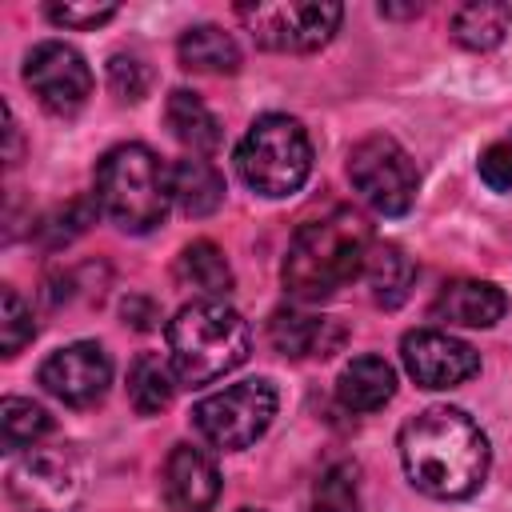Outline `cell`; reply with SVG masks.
Listing matches in <instances>:
<instances>
[{"mask_svg": "<svg viewBox=\"0 0 512 512\" xmlns=\"http://www.w3.org/2000/svg\"><path fill=\"white\" fill-rule=\"evenodd\" d=\"M400 460L408 480L432 500H464L488 476V436L480 424L448 404L416 412L400 428Z\"/></svg>", "mask_w": 512, "mask_h": 512, "instance_id": "1", "label": "cell"}, {"mask_svg": "<svg viewBox=\"0 0 512 512\" xmlns=\"http://www.w3.org/2000/svg\"><path fill=\"white\" fill-rule=\"evenodd\" d=\"M372 236L352 208H332L296 228L284 256V288L296 300H328L336 288L364 272Z\"/></svg>", "mask_w": 512, "mask_h": 512, "instance_id": "2", "label": "cell"}, {"mask_svg": "<svg viewBox=\"0 0 512 512\" xmlns=\"http://www.w3.org/2000/svg\"><path fill=\"white\" fill-rule=\"evenodd\" d=\"M252 332L224 300H192L168 320V360L176 380L208 384L248 360Z\"/></svg>", "mask_w": 512, "mask_h": 512, "instance_id": "3", "label": "cell"}, {"mask_svg": "<svg viewBox=\"0 0 512 512\" xmlns=\"http://www.w3.org/2000/svg\"><path fill=\"white\" fill-rule=\"evenodd\" d=\"M96 204L120 232H152L172 204V168L144 144H116L96 164Z\"/></svg>", "mask_w": 512, "mask_h": 512, "instance_id": "4", "label": "cell"}, {"mask_svg": "<svg viewBox=\"0 0 512 512\" xmlns=\"http://www.w3.org/2000/svg\"><path fill=\"white\" fill-rule=\"evenodd\" d=\"M236 172L252 192L268 200L300 192L312 172V140L304 124L284 112L252 120V128L236 144Z\"/></svg>", "mask_w": 512, "mask_h": 512, "instance_id": "5", "label": "cell"}, {"mask_svg": "<svg viewBox=\"0 0 512 512\" xmlns=\"http://www.w3.org/2000/svg\"><path fill=\"white\" fill-rule=\"evenodd\" d=\"M272 416H276V388L268 380H240L224 392L204 396L192 408L196 432L224 452H240L256 444L268 432Z\"/></svg>", "mask_w": 512, "mask_h": 512, "instance_id": "6", "label": "cell"}, {"mask_svg": "<svg viewBox=\"0 0 512 512\" xmlns=\"http://www.w3.org/2000/svg\"><path fill=\"white\" fill-rule=\"evenodd\" d=\"M348 180L380 216H404L416 200V164L392 136H368L348 152Z\"/></svg>", "mask_w": 512, "mask_h": 512, "instance_id": "7", "label": "cell"}, {"mask_svg": "<svg viewBox=\"0 0 512 512\" xmlns=\"http://www.w3.org/2000/svg\"><path fill=\"white\" fill-rule=\"evenodd\" d=\"M236 16L252 32L260 48L272 52H316L332 40L344 20L340 4L308 0V4H240Z\"/></svg>", "mask_w": 512, "mask_h": 512, "instance_id": "8", "label": "cell"}, {"mask_svg": "<svg viewBox=\"0 0 512 512\" xmlns=\"http://www.w3.org/2000/svg\"><path fill=\"white\" fill-rule=\"evenodd\" d=\"M8 496L24 512H72L84 500V464L68 448H32L12 460Z\"/></svg>", "mask_w": 512, "mask_h": 512, "instance_id": "9", "label": "cell"}, {"mask_svg": "<svg viewBox=\"0 0 512 512\" xmlns=\"http://www.w3.org/2000/svg\"><path fill=\"white\" fill-rule=\"evenodd\" d=\"M24 84L48 112L76 116L92 96V68L84 64V56L72 44L44 40L24 60Z\"/></svg>", "mask_w": 512, "mask_h": 512, "instance_id": "10", "label": "cell"}, {"mask_svg": "<svg viewBox=\"0 0 512 512\" xmlns=\"http://www.w3.org/2000/svg\"><path fill=\"white\" fill-rule=\"evenodd\" d=\"M40 384L68 408H88L96 404L108 384H112V360L96 340H76L56 348L40 364Z\"/></svg>", "mask_w": 512, "mask_h": 512, "instance_id": "11", "label": "cell"}, {"mask_svg": "<svg viewBox=\"0 0 512 512\" xmlns=\"http://www.w3.org/2000/svg\"><path fill=\"white\" fill-rule=\"evenodd\" d=\"M400 356L408 376L420 388H456L480 372V352L448 332L436 328H416L400 340Z\"/></svg>", "mask_w": 512, "mask_h": 512, "instance_id": "12", "label": "cell"}, {"mask_svg": "<svg viewBox=\"0 0 512 512\" xmlns=\"http://www.w3.org/2000/svg\"><path fill=\"white\" fill-rule=\"evenodd\" d=\"M164 496L176 512H208L220 496V472L216 464L192 448V444H176L164 460Z\"/></svg>", "mask_w": 512, "mask_h": 512, "instance_id": "13", "label": "cell"}, {"mask_svg": "<svg viewBox=\"0 0 512 512\" xmlns=\"http://www.w3.org/2000/svg\"><path fill=\"white\" fill-rule=\"evenodd\" d=\"M504 312L508 296L492 280H448L432 300V316L460 328H492Z\"/></svg>", "mask_w": 512, "mask_h": 512, "instance_id": "14", "label": "cell"}, {"mask_svg": "<svg viewBox=\"0 0 512 512\" xmlns=\"http://www.w3.org/2000/svg\"><path fill=\"white\" fill-rule=\"evenodd\" d=\"M340 328L324 316L300 312V308H276L268 320V340L280 356L288 360H304V356H328L340 344Z\"/></svg>", "mask_w": 512, "mask_h": 512, "instance_id": "15", "label": "cell"}, {"mask_svg": "<svg viewBox=\"0 0 512 512\" xmlns=\"http://www.w3.org/2000/svg\"><path fill=\"white\" fill-rule=\"evenodd\" d=\"M164 120H168V128H172V136L192 152V156H208V152H216L220 148V120L212 116V108L196 96V92H188V88H176L172 96H168V104H164Z\"/></svg>", "mask_w": 512, "mask_h": 512, "instance_id": "16", "label": "cell"}, {"mask_svg": "<svg viewBox=\"0 0 512 512\" xmlns=\"http://www.w3.org/2000/svg\"><path fill=\"white\" fill-rule=\"evenodd\" d=\"M392 392H396V372L380 356H356L336 380V396L352 412H376L392 400Z\"/></svg>", "mask_w": 512, "mask_h": 512, "instance_id": "17", "label": "cell"}, {"mask_svg": "<svg viewBox=\"0 0 512 512\" xmlns=\"http://www.w3.org/2000/svg\"><path fill=\"white\" fill-rule=\"evenodd\" d=\"M364 280L372 288V300L380 308H400L412 292V280H416V268L412 260L404 256L400 244L392 240H376L368 248V260H364Z\"/></svg>", "mask_w": 512, "mask_h": 512, "instance_id": "18", "label": "cell"}, {"mask_svg": "<svg viewBox=\"0 0 512 512\" xmlns=\"http://www.w3.org/2000/svg\"><path fill=\"white\" fill-rule=\"evenodd\" d=\"M176 56H180V68L188 72H208V76H232L240 68V48L236 40L216 28V24H196L180 36L176 44Z\"/></svg>", "mask_w": 512, "mask_h": 512, "instance_id": "19", "label": "cell"}, {"mask_svg": "<svg viewBox=\"0 0 512 512\" xmlns=\"http://www.w3.org/2000/svg\"><path fill=\"white\" fill-rule=\"evenodd\" d=\"M172 200L184 216H212L224 204V180L208 160L184 156L172 164Z\"/></svg>", "mask_w": 512, "mask_h": 512, "instance_id": "20", "label": "cell"}, {"mask_svg": "<svg viewBox=\"0 0 512 512\" xmlns=\"http://www.w3.org/2000/svg\"><path fill=\"white\" fill-rule=\"evenodd\" d=\"M512 24V8L500 0H468L452 12V40L468 52H488L504 40Z\"/></svg>", "mask_w": 512, "mask_h": 512, "instance_id": "21", "label": "cell"}, {"mask_svg": "<svg viewBox=\"0 0 512 512\" xmlns=\"http://www.w3.org/2000/svg\"><path fill=\"white\" fill-rule=\"evenodd\" d=\"M176 280L196 288V292H208V300H216L232 288V268L212 240H192L176 256Z\"/></svg>", "mask_w": 512, "mask_h": 512, "instance_id": "22", "label": "cell"}, {"mask_svg": "<svg viewBox=\"0 0 512 512\" xmlns=\"http://www.w3.org/2000/svg\"><path fill=\"white\" fill-rule=\"evenodd\" d=\"M172 376H176L172 364L160 360L156 352L136 356L132 368H128V400H132V408H136L140 416H156V412H164V408L172 404V392H176Z\"/></svg>", "mask_w": 512, "mask_h": 512, "instance_id": "23", "label": "cell"}, {"mask_svg": "<svg viewBox=\"0 0 512 512\" xmlns=\"http://www.w3.org/2000/svg\"><path fill=\"white\" fill-rule=\"evenodd\" d=\"M52 432V416L36 404V400H20V396H8L0 404V440L8 452H20V448H32L40 436Z\"/></svg>", "mask_w": 512, "mask_h": 512, "instance_id": "24", "label": "cell"}, {"mask_svg": "<svg viewBox=\"0 0 512 512\" xmlns=\"http://www.w3.org/2000/svg\"><path fill=\"white\" fill-rule=\"evenodd\" d=\"M312 512H360V468L340 460L312 484Z\"/></svg>", "mask_w": 512, "mask_h": 512, "instance_id": "25", "label": "cell"}, {"mask_svg": "<svg viewBox=\"0 0 512 512\" xmlns=\"http://www.w3.org/2000/svg\"><path fill=\"white\" fill-rule=\"evenodd\" d=\"M96 212H100V204H96V196L92 200H68V204H60V208H52L40 224H36V236H40V244L44 248H64V244H72L80 232H88V224L96 220Z\"/></svg>", "mask_w": 512, "mask_h": 512, "instance_id": "26", "label": "cell"}, {"mask_svg": "<svg viewBox=\"0 0 512 512\" xmlns=\"http://www.w3.org/2000/svg\"><path fill=\"white\" fill-rule=\"evenodd\" d=\"M32 336H36L32 308L20 300L16 288H4L0 292V348H4V356H16Z\"/></svg>", "mask_w": 512, "mask_h": 512, "instance_id": "27", "label": "cell"}, {"mask_svg": "<svg viewBox=\"0 0 512 512\" xmlns=\"http://www.w3.org/2000/svg\"><path fill=\"white\" fill-rule=\"evenodd\" d=\"M148 84H152V76L136 56H112L108 60V88H112L116 100L140 104L148 96Z\"/></svg>", "mask_w": 512, "mask_h": 512, "instance_id": "28", "label": "cell"}, {"mask_svg": "<svg viewBox=\"0 0 512 512\" xmlns=\"http://www.w3.org/2000/svg\"><path fill=\"white\" fill-rule=\"evenodd\" d=\"M116 16V4L112 0H88V4H72V0H52L48 4V20L52 24H60V28H96V24H104V20H112Z\"/></svg>", "mask_w": 512, "mask_h": 512, "instance_id": "29", "label": "cell"}, {"mask_svg": "<svg viewBox=\"0 0 512 512\" xmlns=\"http://www.w3.org/2000/svg\"><path fill=\"white\" fill-rule=\"evenodd\" d=\"M480 180L492 192H512V136L496 140L480 152Z\"/></svg>", "mask_w": 512, "mask_h": 512, "instance_id": "30", "label": "cell"}, {"mask_svg": "<svg viewBox=\"0 0 512 512\" xmlns=\"http://www.w3.org/2000/svg\"><path fill=\"white\" fill-rule=\"evenodd\" d=\"M124 316H128L136 328H152V320H156V308H152L148 300H140V296H128V300H124Z\"/></svg>", "mask_w": 512, "mask_h": 512, "instance_id": "31", "label": "cell"}, {"mask_svg": "<svg viewBox=\"0 0 512 512\" xmlns=\"http://www.w3.org/2000/svg\"><path fill=\"white\" fill-rule=\"evenodd\" d=\"M424 12V4H404V8H396V4H380V16H420Z\"/></svg>", "mask_w": 512, "mask_h": 512, "instance_id": "32", "label": "cell"}, {"mask_svg": "<svg viewBox=\"0 0 512 512\" xmlns=\"http://www.w3.org/2000/svg\"><path fill=\"white\" fill-rule=\"evenodd\" d=\"M240 512H256V508H240Z\"/></svg>", "mask_w": 512, "mask_h": 512, "instance_id": "33", "label": "cell"}]
</instances>
